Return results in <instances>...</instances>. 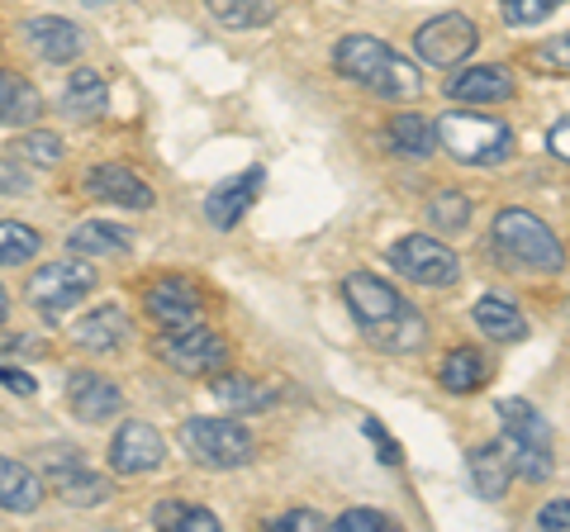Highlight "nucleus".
Returning <instances> with one entry per match:
<instances>
[{"mask_svg":"<svg viewBox=\"0 0 570 532\" xmlns=\"http://www.w3.org/2000/svg\"><path fill=\"white\" fill-rule=\"evenodd\" d=\"M513 481V456L504 442H485V447L471 452V485L480 500H499Z\"/></svg>","mask_w":570,"mask_h":532,"instance_id":"412c9836","label":"nucleus"},{"mask_svg":"<svg viewBox=\"0 0 570 532\" xmlns=\"http://www.w3.org/2000/svg\"><path fill=\"white\" fill-rule=\"evenodd\" d=\"M438 381H442V390H452V395H475V390L485 385V362L475 357V347H456L442 357Z\"/></svg>","mask_w":570,"mask_h":532,"instance_id":"cd10ccee","label":"nucleus"},{"mask_svg":"<svg viewBox=\"0 0 570 532\" xmlns=\"http://www.w3.org/2000/svg\"><path fill=\"white\" fill-rule=\"evenodd\" d=\"M438 144L461 167H499L513 152V129L504 119L452 110V115L438 119Z\"/></svg>","mask_w":570,"mask_h":532,"instance_id":"7ed1b4c3","label":"nucleus"},{"mask_svg":"<svg viewBox=\"0 0 570 532\" xmlns=\"http://www.w3.org/2000/svg\"><path fill=\"white\" fill-rule=\"evenodd\" d=\"M262 181H266L262 167L243 171V176H228L224 186H214V190L205 195V219H209L214 228H224V234H228V228H238V219L247 215V209H253Z\"/></svg>","mask_w":570,"mask_h":532,"instance_id":"4468645a","label":"nucleus"},{"mask_svg":"<svg viewBox=\"0 0 570 532\" xmlns=\"http://www.w3.org/2000/svg\"><path fill=\"white\" fill-rule=\"evenodd\" d=\"M43 475H48V485L58 490V500H67L71 509H96L110 500V481L105 475H96L91 466L81 461L77 447H48L43 452Z\"/></svg>","mask_w":570,"mask_h":532,"instance_id":"1a4fd4ad","label":"nucleus"},{"mask_svg":"<svg viewBox=\"0 0 570 532\" xmlns=\"http://www.w3.org/2000/svg\"><path fill=\"white\" fill-rule=\"evenodd\" d=\"M134 338V324H129V314H124L119 305H100L91 318H81L77 324V343L86 352H115Z\"/></svg>","mask_w":570,"mask_h":532,"instance_id":"aec40b11","label":"nucleus"},{"mask_svg":"<svg viewBox=\"0 0 570 532\" xmlns=\"http://www.w3.org/2000/svg\"><path fill=\"white\" fill-rule=\"evenodd\" d=\"M67 243H71V253H77V257H96V262L134 253V234L124 224H110V219H86V224H77Z\"/></svg>","mask_w":570,"mask_h":532,"instance_id":"6ab92c4d","label":"nucleus"},{"mask_svg":"<svg viewBox=\"0 0 570 532\" xmlns=\"http://www.w3.org/2000/svg\"><path fill=\"white\" fill-rule=\"evenodd\" d=\"M0 381L10 390H20V395H33V376H24V371H14V366H0Z\"/></svg>","mask_w":570,"mask_h":532,"instance_id":"79ce46f5","label":"nucleus"},{"mask_svg":"<svg viewBox=\"0 0 570 532\" xmlns=\"http://www.w3.org/2000/svg\"><path fill=\"white\" fill-rule=\"evenodd\" d=\"M39 115H43V96L24 77H14L10 67H0V124L6 129H24Z\"/></svg>","mask_w":570,"mask_h":532,"instance_id":"4be33fe9","label":"nucleus"},{"mask_svg":"<svg viewBox=\"0 0 570 532\" xmlns=\"http://www.w3.org/2000/svg\"><path fill=\"white\" fill-rule=\"evenodd\" d=\"M448 96L452 100H466V105H499L513 96V72L499 62H485V67H466L448 81Z\"/></svg>","mask_w":570,"mask_h":532,"instance_id":"a211bd4d","label":"nucleus"},{"mask_svg":"<svg viewBox=\"0 0 570 532\" xmlns=\"http://www.w3.org/2000/svg\"><path fill=\"white\" fill-rule=\"evenodd\" d=\"M561 0H504V20L509 24H542Z\"/></svg>","mask_w":570,"mask_h":532,"instance_id":"c9c22d12","label":"nucleus"},{"mask_svg":"<svg viewBox=\"0 0 570 532\" xmlns=\"http://www.w3.org/2000/svg\"><path fill=\"white\" fill-rule=\"evenodd\" d=\"M14 148H20L14 157H20V162H33V167H58L62 157H67L62 138H58V134H39V129L20 134V144H14Z\"/></svg>","mask_w":570,"mask_h":532,"instance_id":"473e14b6","label":"nucleus"},{"mask_svg":"<svg viewBox=\"0 0 570 532\" xmlns=\"http://www.w3.org/2000/svg\"><path fill=\"white\" fill-rule=\"evenodd\" d=\"M157 528H176V532H219V519L200 504H181V500H163L153 509Z\"/></svg>","mask_w":570,"mask_h":532,"instance_id":"c85d7f7f","label":"nucleus"},{"mask_svg":"<svg viewBox=\"0 0 570 532\" xmlns=\"http://www.w3.org/2000/svg\"><path fill=\"white\" fill-rule=\"evenodd\" d=\"M209 390H214V400L228 404V410H238V414H257V410H272L276 404V390L253 381V376H219Z\"/></svg>","mask_w":570,"mask_h":532,"instance_id":"a878e982","label":"nucleus"},{"mask_svg":"<svg viewBox=\"0 0 570 532\" xmlns=\"http://www.w3.org/2000/svg\"><path fill=\"white\" fill-rule=\"evenodd\" d=\"M475 328L485 333V338H494V343H523L528 338V318L499 295H485L475 305Z\"/></svg>","mask_w":570,"mask_h":532,"instance_id":"393cba45","label":"nucleus"},{"mask_svg":"<svg viewBox=\"0 0 570 532\" xmlns=\"http://www.w3.org/2000/svg\"><path fill=\"white\" fill-rule=\"evenodd\" d=\"M214 20L234 24V29H257L276 14V0H209Z\"/></svg>","mask_w":570,"mask_h":532,"instance_id":"c756f323","label":"nucleus"},{"mask_svg":"<svg viewBox=\"0 0 570 532\" xmlns=\"http://www.w3.org/2000/svg\"><path fill=\"white\" fill-rule=\"evenodd\" d=\"M86 190H91L96 200H110V205H124V209H153V186L142 181L138 171L119 167V162L91 167V176H86Z\"/></svg>","mask_w":570,"mask_h":532,"instance_id":"f3484780","label":"nucleus"},{"mask_svg":"<svg viewBox=\"0 0 570 532\" xmlns=\"http://www.w3.org/2000/svg\"><path fill=\"white\" fill-rule=\"evenodd\" d=\"M39 234H33L29 224H20V219H0V266H20V262H29L33 253H39Z\"/></svg>","mask_w":570,"mask_h":532,"instance_id":"7c9ffc66","label":"nucleus"},{"mask_svg":"<svg viewBox=\"0 0 570 532\" xmlns=\"http://www.w3.org/2000/svg\"><path fill=\"white\" fill-rule=\"evenodd\" d=\"M343 295H347L352 318L362 324V333L381 352H414V347H423V338H428L423 314L409 309L404 299H400V290L385 286L381 276L356 272V276L343 280Z\"/></svg>","mask_w":570,"mask_h":532,"instance_id":"f257e3e1","label":"nucleus"},{"mask_svg":"<svg viewBox=\"0 0 570 532\" xmlns=\"http://www.w3.org/2000/svg\"><path fill=\"white\" fill-rule=\"evenodd\" d=\"M390 262H395V272L404 280H414V286H428V290H448L456 286L461 276V262L448 243L428 238V234H414V238H400L390 247Z\"/></svg>","mask_w":570,"mask_h":532,"instance_id":"0eeeda50","label":"nucleus"},{"mask_svg":"<svg viewBox=\"0 0 570 532\" xmlns=\"http://www.w3.org/2000/svg\"><path fill=\"white\" fill-rule=\"evenodd\" d=\"M81 6H105V0H81Z\"/></svg>","mask_w":570,"mask_h":532,"instance_id":"c03bdc74","label":"nucleus"},{"mask_svg":"<svg viewBox=\"0 0 570 532\" xmlns=\"http://www.w3.org/2000/svg\"><path fill=\"white\" fill-rule=\"evenodd\" d=\"M6 314H10V295H6V286H0V324H6Z\"/></svg>","mask_w":570,"mask_h":532,"instance_id":"37998d69","label":"nucleus"},{"mask_svg":"<svg viewBox=\"0 0 570 532\" xmlns=\"http://www.w3.org/2000/svg\"><path fill=\"white\" fill-rule=\"evenodd\" d=\"M395 528V519L381 509H347V513H337V523L333 532H390Z\"/></svg>","mask_w":570,"mask_h":532,"instance_id":"72a5a7b5","label":"nucleus"},{"mask_svg":"<svg viewBox=\"0 0 570 532\" xmlns=\"http://www.w3.org/2000/svg\"><path fill=\"white\" fill-rule=\"evenodd\" d=\"M105 105H110V91H105L100 72H91V67L71 72L67 91H62V115H67V119H100Z\"/></svg>","mask_w":570,"mask_h":532,"instance_id":"b1692460","label":"nucleus"},{"mask_svg":"<svg viewBox=\"0 0 570 532\" xmlns=\"http://www.w3.org/2000/svg\"><path fill=\"white\" fill-rule=\"evenodd\" d=\"M494 414L504 423L513 471H519L523 481H547L551 466H557V456H551V423L532 410L528 400H499Z\"/></svg>","mask_w":570,"mask_h":532,"instance_id":"39448f33","label":"nucleus"},{"mask_svg":"<svg viewBox=\"0 0 570 532\" xmlns=\"http://www.w3.org/2000/svg\"><path fill=\"white\" fill-rule=\"evenodd\" d=\"M43 504V481L20 461L0 456V509L6 513H33Z\"/></svg>","mask_w":570,"mask_h":532,"instance_id":"5701e85b","label":"nucleus"},{"mask_svg":"<svg viewBox=\"0 0 570 532\" xmlns=\"http://www.w3.org/2000/svg\"><path fill=\"white\" fill-rule=\"evenodd\" d=\"M494 253L509 266H532V272H551L557 276L566 266V247L551 228L532 215V209H499L494 215Z\"/></svg>","mask_w":570,"mask_h":532,"instance_id":"20e7f679","label":"nucleus"},{"mask_svg":"<svg viewBox=\"0 0 570 532\" xmlns=\"http://www.w3.org/2000/svg\"><path fill=\"white\" fill-rule=\"evenodd\" d=\"M91 290H96V266L91 262H48L29 276V286H24V295L48 314L71 309Z\"/></svg>","mask_w":570,"mask_h":532,"instance_id":"9b49d317","label":"nucleus"},{"mask_svg":"<svg viewBox=\"0 0 570 532\" xmlns=\"http://www.w3.org/2000/svg\"><path fill=\"white\" fill-rule=\"evenodd\" d=\"M29 171L20 167V157H0V195H24Z\"/></svg>","mask_w":570,"mask_h":532,"instance_id":"e433bc0d","label":"nucleus"},{"mask_svg":"<svg viewBox=\"0 0 570 532\" xmlns=\"http://www.w3.org/2000/svg\"><path fill=\"white\" fill-rule=\"evenodd\" d=\"M157 357L176 366L181 376H219L228 362V343L214 328L186 324V328H167L163 338H157Z\"/></svg>","mask_w":570,"mask_h":532,"instance_id":"6e6552de","label":"nucleus"},{"mask_svg":"<svg viewBox=\"0 0 570 532\" xmlns=\"http://www.w3.org/2000/svg\"><path fill=\"white\" fill-rule=\"evenodd\" d=\"M428 219H433L442 234H461L471 224V195L466 190H442L433 205H428Z\"/></svg>","mask_w":570,"mask_h":532,"instance_id":"2f4dec72","label":"nucleus"},{"mask_svg":"<svg viewBox=\"0 0 570 532\" xmlns=\"http://www.w3.org/2000/svg\"><path fill=\"white\" fill-rule=\"evenodd\" d=\"M362 433H366L371 442H376V452H381V461H385V466H395V461H400V442H390V433L381 428L376 418H362Z\"/></svg>","mask_w":570,"mask_h":532,"instance_id":"4c0bfd02","label":"nucleus"},{"mask_svg":"<svg viewBox=\"0 0 570 532\" xmlns=\"http://www.w3.org/2000/svg\"><path fill=\"white\" fill-rule=\"evenodd\" d=\"M142 305H148V314L163 328H186V324L200 318V290H195L190 280H181V276H163V280H153V286L142 290Z\"/></svg>","mask_w":570,"mask_h":532,"instance_id":"ddd939ff","label":"nucleus"},{"mask_svg":"<svg viewBox=\"0 0 570 532\" xmlns=\"http://www.w3.org/2000/svg\"><path fill=\"white\" fill-rule=\"evenodd\" d=\"M480 43V29L475 20H466V14H438V20H428L419 33H414V52L428 62V67H461L475 52Z\"/></svg>","mask_w":570,"mask_h":532,"instance_id":"9d476101","label":"nucleus"},{"mask_svg":"<svg viewBox=\"0 0 570 532\" xmlns=\"http://www.w3.org/2000/svg\"><path fill=\"white\" fill-rule=\"evenodd\" d=\"M385 138H390V148L404 152V157H428V152L438 148V129L423 115H414V110H404V115L390 119L385 124Z\"/></svg>","mask_w":570,"mask_h":532,"instance_id":"bb28decb","label":"nucleus"},{"mask_svg":"<svg viewBox=\"0 0 570 532\" xmlns=\"http://www.w3.org/2000/svg\"><path fill=\"white\" fill-rule=\"evenodd\" d=\"M163 456H167L163 433H157L153 423H142V418L119 423V433L110 437V466L119 475H148V471L163 466Z\"/></svg>","mask_w":570,"mask_h":532,"instance_id":"f8f14e48","label":"nucleus"},{"mask_svg":"<svg viewBox=\"0 0 570 532\" xmlns=\"http://www.w3.org/2000/svg\"><path fill=\"white\" fill-rule=\"evenodd\" d=\"M333 67L347 81L366 86V91H376L385 100H414L423 91V77L390 43H381L376 33H347V39H337Z\"/></svg>","mask_w":570,"mask_h":532,"instance_id":"f03ea898","label":"nucleus"},{"mask_svg":"<svg viewBox=\"0 0 570 532\" xmlns=\"http://www.w3.org/2000/svg\"><path fill=\"white\" fill-rule=\"evenodd\" d=\"M538 528H561L570 532V500H551L538 509Z\"/></svg>","mask_w":570,"mask_h":532,"instance_id":"58836bf2","label":"nucleus"},{"mask_svg":"<svg viewBox=\"0 0 570 532\" xmlns=\"http://www.w3.org/2000/svg\"><path fill=\"white\" fill-rule=\"evenodd\" d=\"M547 148H551V152H557V157H561V162H570V119H566V124H557V129H551V134H547Z\"/></svg>","mask_w":570,"mask_h":532,"instance_id":"a19ab883","label":"nucleus"},{"mask_svg":"<svg viewBox=\"0 0 570 532\" xmlns=\"http://www.w3.org/2000/svg\"><path fill=\"white\" fill-rule=\"evenodd\" d=\"M532 62L547 67V72H557V77H570V33H557V39H547L538 52H532Z\"/></svg>","mask_w":570,"mask_h":532,"instance_id":"f704fd0d","label":"nucleus"},{"mask_svg":"<svg viewBox=\"0 0 570 532\" xmlns=\"http://www.w3.org/2000/svg\"><path fill=\"white\" fill-rule=\"evenodd\" d=\"M20 33H24V43L39 52L43 62H71L86 48L81 29L71 20H62V14H33V20H24Z\"/></svg>","mask_w":570,"mask_h":532,"instance_id":"dca6fc26","label":"nucleus"},{"mask_svg":"<svg viewBox=\"0 0 570 532\" xmlns=\"http://www.w3.org/2000/svg\"><path fill=\"white\" fill-rule=\"evenodd\" d=\"M67 404H71V414H77L81 423H105V418L124 414L119 385L105 381V376H96V371H71V381H67Z\"/></svg>","mask_w":570,"mask_h":532,"instance_id":"2eb2a0df","label":"nucleus"},{"mask_svg":"<svg viewBox=\"0 0 570 532\" xmlns=\"http://www.w3.org/2000/svg\"><path fill=\"white\" fill-rule=\"evenodd\" d=\"M181 452L195 461V466L209 471H234L243 461H253V433L243 428L238 418H186L181 423Z\"/></svg>","mask_w":570,"mask_h":532,"instance_id":"423d86ee","label":"nucleus"},{"mask_svg":"<svg viewBox=\"0 0 570 532\" xmlns=\"http://www.w3.org/2000/svg\"><path fill=\"white\" fill-rule=\"evenodd\" d=\"M272 528H295V532H314V528H324V519H318L314 509H291V513H281V519Z\"/></svg>","mask_w":570,"mask_h":532,"instance_id":"ea45409f","label":"nucleus"}]
</instances>
